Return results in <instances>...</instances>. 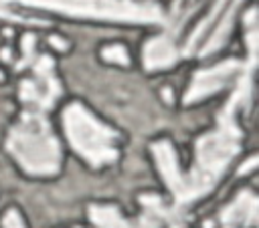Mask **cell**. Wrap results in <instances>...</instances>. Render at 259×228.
<instances>
[{
    "label": "cell",
    "instance_id": "6da1fadb",
    "mask_svg": "<svg viewBox=\"0 0 259 228\" xmlns=\"http://www.w3.org/2000/svg\"><path fill=\"white\" fill-rule=\"evenodd\" d=\"M249 93H251V71L243 73L241 79L237 81V89L233 97L219 115L217 129L202 135L196 141L194 165L186 176L180 174L178 186L172 192L176 200L174 206L176 212L188 206L190 202L202 198L208 190H212V186L219 182L231 159L237 155L243 135L237 125V109L249 101Z\"/></svg>",
    "mask_w": 259,
    "mask_h": 228
},
{
    "label": "cell",
    "instance_id": "7a4b0ae2",
    "mask_svg": "<svg viewBox=\"0 0 259 228\" xmlns=\"http://www.w3.org/2000/svg\"><path fill=\"white\" fill-rule=\"evenodd\" d=\"M6 147L26 174L53 176L59 172V141L55 139L51 125L47 123L42 113L26 111L20 121L10 129Z\"/></svg>",
    "mask_w": 259,
    "mask_h": 228
},
{
    "label": "cell",
    "instance_id": "3957f363",
    "mask_svg": "<svg viewBox=\"0 0 259 228\" xmlns=\"http://www.w3.org/2000/svg\"><path fill=\"white\" fill-rule=\"evenodd\" d=\"M63 125L75 151L91 165L99 167L117 159L115 131L97 121L83 105L71 103L63 111Z\"/></svg>",
    "mask_w": 259,
    "mask_h": 228
},
{
    "label": "cell",
    "instance_id": "277c9868",
    "mask_svg": "<svg viewBox=\"0 0 259 228\" xmlns=\"http://www.w3.org/2000/svg\"><path fill=\"white\" fill-rule=\"evenodd\" d=\"M26 6L49 8L69 16L103 18L121 22H162L164 14L156 4L136 0H16Z\"/></svg>",
    "mask_w": 259,
    "mask_h": 228
},
{
    "label": "cell",
    "instance_id": "5b68a950",
    "mask_svg": "<svg viewBox=\"0 0 259 228\" xmlns=\"http://www.w3.org/2000/svg\"><path fill=\"white\" fill-rule=\"evenodd\" d=\"M32 73H34L32 79L22 81L20 85V99L28 107V111L42 113L45 109L53 107L55 99L61 93L53 73V61L49 56H36L32 61Z\"/></svg>",
    "mask_w": 259,
    "mask_h": 228
},
{
    "label": "cell",
    "instance_id": "8992f818",
    "mask_svg": "<svg viewBox=\"0 0 259 228\" xmlns=\"http://www.w3.org/2000/svg\"><path fill=\"white\" fill-rule=\"evenodd\" d=\"M247 71L253 73L251 67H247L245 63L233 61V59L231 61H225V63H221V65H217L212 69L198 71L194 75V79H192L186 95H184V103L190 105V103H196V101H200V99H204V97L221 91L225 85L233 83L235 79H239Z\"/></svg>",
    "mask_w": 259,
    "mask_h": 228
},
{
    "label": "cell",
    "instance_id": "52a82bcc",
    "mask_svg": "<svg viewBox=\"0 0 259 228\" xmlns=\"http://www.w3.org/2000/svg\"><path fill=\"white\" fill-rule=\"evenodd\" d=\"M255 218H257V198L253 192L245 190L235 198V202L229 208H225L221 222L223 228H247L255 224Z\"/></svg>",
    "mask_w": 259,
    "mask_h": 228
},
{
    "label": "cell",
    "instance_id": "ba28073f",
    "mask_svg": "<svg viewBox=\"0 0 259 228\" xmlns=\"http://www.w3.org/2000/svg\"><path fill=\"white\" fill-rule=\"evenodd\" d=\"M180 52L176 48V44L172 42V38L168 36H156L150 42H146L144 46V67L150 71L156 69H166L170 65H174L178 61Z\"/></svg>",
    "mask_w": 259,
    "mask_h": 228
},
{
    "label": "cell",
    "instance_id": "9c48e42d",
    "mask_svg": "<svg viewBox=\"0 0 259 228\" xmlns=\"http://www.w3.org/2000/svg\"><path fill=\"white\" fill-rule=\"evenodd\" d=\"M241 2L243 0H229L227 2L225 14L221 16V24L214 28L212 34L206 36V42L200 48V56H204V54H208V52H212V50H217V48H221L225 44V40L229 36V30H231V20H233V16H235V12H237V8H239Z\"/></svg>",
    "mask_w": 259,
    "mask_h": 228
},
{
    "label": "cell",
    "instance_id": "30bf717a",
    "mask_svg": "<svg viewBox=\"0 0 259 228\" xmlns=\"http://www.w3.org/2000/svg\"><path fill=\"white\" fill-rule=\"evenodd\" d=\"M103 59H105V61H111V63L125 65V63H127V52H125V48H123V46L113 44V46L103 48Z\"/></svg>",
    "mask_w": 259,
    "mask_h": 228
},
{
    "label": "cell",
    "instance_id": "8fae6325",
    "mask_svg": "<svg viewBox=\"0 0 259 228\" xmlns=\"http://www.w3.org/2000/svg\"><path fill=\"white\" fill-rule=\"evenodd\" d=\"M2 224H4V228H24V224H22V220H20L16 210H8L4 220H2Z\"/></svg>",
    "mask_w": 259,
    "mask_h": 228
},
{
    "label": "cell",
    "instance_id": "7c38bea8",
    "mask_svg": "<svg viewBox=\"0 0 259 228\" xmlns=\"http://www.w3.org/2000/svg\"><path fill=\"white\" fill-rule=\"evenodd\" d=\"M10 0H0V16H6V18H20L16 14L10 12V6H8Z\"/></svg>",
    "mask_w": 259,
    "mask_h": 228
},
{
    "label": "cell",
    "instance_id": "4fadbf2b",
    "mask_svg": "<svg viewBox=\"0 0 259 228\" xmlns=\"http://www.w3.org/2000/svg\"><path fill=\"white\" fill-rule=\"evenodd\" d=\"M186 2H188V0H176V2H174V18L178 16V12L184 8V4H186Z\"/></svg>",
    "mask_w": 259,
    "mask_h": 228
},
{
    "label": "cell",
    "instance_id": "5bb4252c",
    "mask_svg": "<svg viewBox=\"0 0 259 228\" xmlns=\"http://www.w3.org/2000/svg\"><path fill=\"white\" fill-rule=\"evenodd\" d=\"M0 79H2V75H0Z\"/></svg>",
    "mask_w": 259,
    "mask_h": 228
}]
</instances>
